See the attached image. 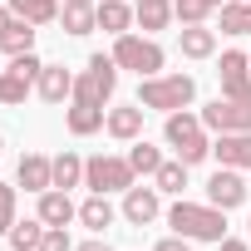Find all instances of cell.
Instances as JSON below:
<instances>
[{
	"mask_svg": "<svg viewBox=\"0 0 251 251\" xmlns=\"http://www.w3.org/2000/svg\"><path fill=\"white\" fill-rule=\"evenodd\" d=\"M163 133H168V143L177 148V158L192 168V163H202L207 153H212V143H207V133H202V113L192 118V113H168V123H163Z\"/></svg>",
	"mask_w": 251,
	"mask_h": 251,
	"instance_id": "cell-3",
	"label": "cell"
},
{
	"mask_svg": "<svg viewBox=\"0 0 251 251\" xmlns=\"http://www.w3.org/2000/svg\"><path fill=\"white\" fill-rule=\"evenodd\" d=\"M74 251H113V246H108V241H99V236H94V241H84V246H74Z\"/></svg>",
	"mask_w": 251,
	"mask_h": 251,
	"instance_id": "cell-35",
	"label": "cell"
},
{
	"mask_svg": "<svg viewBox=\"0 0 251 251\" xmlns=\"http://www.w3.org/2000/svg\"><path fill=\"white\" fill-rule=\"evenodd\" d=\"M177 45H182V54H187V59H207V54L217 50V35H212L207 25H182Z\"/></svg>",
	"mask_w": 251,
	"mask_h": 251,
	"instance_id": "cell-19",
	"label": "cell"
},
{
	"mask_svg": "<svg viewBox=\"0 0 251 251\" xmlns=\"http://www.w3.org/2000/svg\"><path fill=\"white\" fill-rule=\"evenodd\" d=\"M15 182H20L25 192H50V187H54V158H45V153H25L20 168H15Z\"/></svg>",
	"mask_w": 251,
	"mask_h": 251,
	"instance_id": "cell-11",
	"label": "cell"
},
{
	"mask_svg": "<svg viewBox=\"0 0 251 251\" xmlns=\"http://www.w3.org/2000/svg\"><path fill=\"white\" fill-rule=\"evenodd\" d=\"M40 251H74V241H69V231H64V226H45Z\"/></svg>",
	"mask_w": 251,
	"mask_h": 251,
	"instance_id": "cell-32",
	"label": "cell"
},
{
	"mask_svg": "<svg viewBox=\"0 0 251 251\" xmlns=\"http://www.w3.org/2000/svg\"><path fill=\"white\" fill-rule=\"evenodd\" d=\"M246 226H251V222H246Z\"/></svg>",
	"mask_w": 251,
	"mask_h": 251,
	"instance_id": "cell-40",
	"label": "cell"
},
{
	"mask_svg": "<svg viewBox=\"0 0 251 251\" xmlns=\"http://www.w3.org/2000/svg\"><path fill=\"white\" fill-rule=\"evenodd\" d=\"M0 50H5L10 59H15V54H30V50H35V25L15 15V25H10L5 35H0Z\"/></svg>",
	"mask_w": 251,
	"mask_h": 251,
	"instance_id": "cell-21",
	"label": "cell"
},
{
	"mask_svg": "<svg viewBox=\"0 0 251 251\" xmlns=\"http://www.w3.org/2000/svg\"><path fill=\"white\" fill-rule=\"evenodd\" d=\"M10 10L30 25H50V20H59V0H10Z\"/></svg>",
	"mask_w": 251,
	"mask_h": 251,
	"instance_id": "cell-23",
	"label": "cell"
},
{
	"mask_svg": "<svg viewBox=\"0 0 251 251\" xmlns=\"http://www.w3.org/2000/svg\"><path fill=\"white\" fill-rule=\"evenodd\" d=\"M10 25H15V10H10V5H5V10H0V35H5V30H10Z\"/></svg>",
	"mask_w": 251,
	"mask_h": 251,
	"instance_id": "cell-36",
	"label": "cell"
},
{
	"mask_svg": "<svg viewBox=\"0 0 251 251\" xmlns=\"http://www.w3.org/2000/svg\"><path fill=\"white\" fill-rule=\"evenodd\" d=\"M217 79H222V99H251V54L226 50L217 64Z\"/></svg>",
	"mask_w": 251,
	"mask_h": 251,
	"instance_id": "cell-9",
	"label": "cell"
},
{
	"mask_svg": "<svg viewBox=\"0 0 251 251\" xmlns=\"http://www.w3.org/2000/svg\"><path fill=\"white\" fill-rule=\"evenodd\" d=\"M113 59H118V69H133L138 79H153L163 69V45L148 35H113Z\"/></svg>",
	"mask_w": 251,
	"mask_h": 251,
	"instance_id": "cell-4",
	"label": "cell"
},
{
	"mask_svg": "<svg viewBox=\"0 0 251 251\" xmlns=\"http://www.w3.org/2000/svg\"><path fill=\"white\" fill-rule=\"evenodd\" d=\"M128 163H133V173H158V168H163V153H158L153 143L133 138V148H128Z\"/></svg>",
	"mask_w": 251,
	"mask_h": 251,
	"instance_id": "cell-30",
	"label": "cell"
},
{
	"mask_svg": "<svg viewBox=\"0 0 251 251\" xmlns=\"http://www.w3.org/2000/svg\"><path fill=\"white\" fill-rule=\"evenodd\" d=\"M222 30L226 35H251V0H226L222 5Z\"/></svg>",
	"mask_w": 251,
	"mask_h": 251,
	"instance_id": "cell-24",
	"label": "cell"
},
{
	"mask_svg": "<svg viewBox=\"0 0 251 251\" xmlns=\"http://www.w3.org/2000/svg\"><path fill=\"white\" fill-rule=\"evenodd\" d=\"M217 5H226V0H173V15H177L182 25H202Z\"/></svg>",
	"mask_w": 251,
	"mask_h": 251,
	"instance_id": "cell-27",
	"label": "cell"
},
{
	"mask_svg": "<svg viewBox=\"0 0 251 251\" xmlns=\"http://www.w3.org/2000/svg\"><path fill=\"white\" fill-rule=\"evenodd\" d=\"M40 241H45V222H40V217L10 226V246H15V251H40Z\"/></svg>",
	"mask_w": 251,
	"mask_h": 251,
	"instance_id": "cell-28",
	"label": "cell"
},
{
	"mask_svg": "<svg viewBox=\"0 0 251 251\" xmlns=\"http://www.w3.org/2000/svg\"><path fill=\"white\" fill-rule=\"evenodd\" d=\"M79 182H84V158H79V153H59V158H54V187L69 192V187H79Z\"/></svg>",
	"mask_w": 251,
	"mask_h": 251,
	"instance_id": "cell-26",
	"label": "cell"
},
{
	"mask_svg": "<svg viewBox=\"0 0 251 251\" xmlns=\"http://www.w3.org/2000/svg\"><path fill=\"white\" fill-rule=\"evenodd\" d=\"M103 123H108V113H103L99 103H74V108H69V133H74V138H89V133H99Z\"/></svg>",
	"mask_w": 251,
	"mask_h": 251,
	"instance_id": "cell-18",
	"label": "cell"
},
{
	"mask_svg": "<svg viewBox=\"0 0 251 251\" xmlns=\"http://www.w3.org/2000/svg\"><path fill=\"white\" fill-rule=\"evenodd\" d=\"M153 187H158V192H182V187H187V163H182V158H177V163H163V168L153 173Z\"/></svg>",
	"mask_w": 251,
	"mask_h": 251,
	"instance_id": "cell-29",
	"label": "cell"
},
{
	"mask_svg": "<svg viewBox=\"0 0 251 251\" xmlns=\"http://www.w3.org/2000/svg\"><path fill=\"white\" fill-rule=\"evenodd\" d=\"M133 20L143 25V35L163 30V25L173 20V0H138V5H133Z\"/></svg>",
	"mask_w": 251,
	"mask_h": 251,
	"instance_id": "cell-20",
	"label": "cell"
},
{
	"mask_svg": "<svg viewBox=\"0 0 251 251\" xmlns=\"http://www.w3.org/2000/svg\"><path fill=\"white\" fill-rule=\"evenodd\" d=\"M133 177H138L133 163L128 158H113V153H99V158L84 163V187H94V192H128Z\"/></svg>",
	"mask_w": 251,
	"mask_h": 251,
	"instance_id": "cell-6",
	"label": "cell"
},
{
	"mask_svg": "<svg viewBox=\"0 0 251 251\" xmlns=\"http://www.w3.org/2000/svg\"><path fill=\"white\" fill-rule=\"evenodd\" d=\"M217 251H246V241H231V236H222V241H217Z\"/></svg>",
	"mask_w": 251,
	"mask_h": 251,
	"instance_id": "cell-34",
	"label": "cell"
},
{
	"mask_svg": "<svg viewBox=\"0 0 251 251\" xmlns=\"http://www.w3.org/2000/svg\"><path fill=\"white\" fill-rule=\"evenodd\" d=\"M202 128H212V133H251V99H212L202 108Z\"/></svg>",
	"mask_w": 251,
	"mask_h": 251,
	"instance_id": "cell-7",
	"label": "cell"
},
{
	"mask_svg": "<svg viewBox=\"0 0 251 251\" xmlns=\"http://www.w3.org/2000/svg\"><path fill=\"white\" fill-rule=\"evenodd\" d=\"M10 226H15V187L0 182V231L10 236Z\"/></svg>",
	"mask_w": 251,
	"mask_h": 251,
	"instance_id": "cell-31",
	"label": "cell"
},
{
	"mask_svg": "<svg viewBox=\"0 0 251 251\" xmlns=\"http://www.w3.org/2000/svg\"><path fill=\"white\" fill-rule=\"evenodd\" d=\"M94 15H99V30H108V35H128V25H133V10L123 0H99Z\"/></svg>",
	"mask_w": 251,
	"mask_h": 251,
	"instance_id": "cell-17",
	"label": "cell"
},
{
	"mask_svg": "<svg viewBox=\"0 0 251 251\" xmlns=\"http://www.w3.org/2000/svg\"><path fill=\"white\" fill-rule=\"evenodd\" d=\"M207 202H212V207H222V212L241 207V202H246V182H241V168H217V173L207 177Z\"/></svg>",
	"mask_w": 251,
	"mask_h": 251,
	"instance_id": "cell-10",
	"label": "cell"
},
{
	"mask_svg": "<svg viewBox=\"0 0 251 251\" xmlns=\"http://www.w3.org/2000/svg\"><path fill=\"white\" fill-rule=\"evenodd\" d=\"M153 251H192V246H187V236H163Z\"/></svg>",
	"mask_w": 251,
	"mask_h": 251,
	"instance_id": "cell-33",
	"label": "cell"
},
{
	"mask_svg": "<svg viewBox=\"0 0 251 251\" xmlns=\"http://www.w3.org/2000/svg\"><path fill=\"white\" fill-rule=\"evenodd\" d=\"M192 94H197L192 74H153V79H143L138 103L143 108H158V113H177V108L192 103Z\"/></svg>",
	"mask_w": 251,
	"mask_h": 251,
	"instance_id": "cell-2",
	"label": "cell"
},
{
	"mask_svg": "<svg viewBox=\"0 0 251 251\" xmlns=\"http://www.w3.org/2000/svg\"><path fill=\"white\" fill-rule=\"evenodd\" d=\"M74 217H79V207L69 202V192H64V187L40 192V222H45V226H69Z\"/></svg>",
	"mask_w": 251,
	"mask_h": 251,
	"instance_id": "cell-14",
	"label": "cell"
},
{
	"mask_svg": "<svg viewBox=\"0 0 251 251\" xmlns=\"http://www.w3.org/2000/svg\"><path fill=\"white\" fill-rule=\"evenodd\" d=\"M79 222H84L89 231H103V226H113V207H108V192H94V197L79 207Z\"/></svg>",
	"mask_w": 251,
	"mask_h": 251,
	"instance_id": "cell-22",
	"label": "cell"
},
{
	"mask_svg": "<svg viewBox=\"0 0 251 251\" xmlns=\"http://www.w3.org/2000/svg\"><path fill=\"white\" fill-rule=\"evenodd\" d=\"M212 153L222 168H251V133H222L212 143Z\"/></svg>",
	"mask_w": 251,
	"mask_h": 251,
	"instance_id": "cell-15",
	"label": "cell"
},
{
	"mask_svg": "<svg viewBox=\"0 0 251 251\" xmlns=\"http://www.w3.org/2000/svg\"><path fill=\"white\" fill-rule=\"evenodd\" d=\"M168 226L177 231V236H187V241H222L226 236V212L222 207H202V202H173V212H168Z\"/></svg>",
	"mask_w": 251,
	"mask_h": 251,
	"instance_id": "cell-1",
	"label": "cell"
},
{
	"mask_svg": "<svg viewBox=\"0 0 251 251\" xmlns=\"http://www.w3.org/2000/svg\"><path fill=\"white\" fill-rule=\"evenodd\" d=\"M59 20H64V35H89V30H99L94 5H64V10H59Z\"/></svg>",
	"mask_w": 251,
	"mask_h": 251,
	"instance_id": "cell-25",
	"label": "cell"
},
{
	"mask_svg": "<svg viewBox=\"0 0 251 251\" xmlns=\"http://www.w3.org/2000/svg\"><path fill=\"white\" fill-rule=\"evenodd\" d=\"M143 103H133V108H108V123H103V128L118 138V143H133L138 133H143Z\"/></svg>",
	"mask_w": 251,
	"mask_h": 251,
	"instance_id": "cell-16",
	"label": "cell"
},
{
	"mask_svg": "<svg viewBox=\"0 0 251 251\" xmlns=\"http://www.w3.org/2000/svg\"><path fill=\"white\" fill-rule=\"evenodd\" d=\"M0 148H5V143H0Z\"/></svg>",
	"mask_w": 251,
	"mask_h": 251,
	"instance_id": "cell-39",
	"label": "cell"
},
{
	"mask_svg": "<svg viewBox=\"0 0 251 251\" xmlns=\"http://www.w3.org/2000/svg\"><path fill=\"white\" fill-rule=\"evenodd\" d=\"M0 103H5V99H0Z\"/></svg>",
	"mask_w": 251,
	"mask_h": 251,
	"instance_id": "cell-38",
	"label": "cell"
},
{
	"mask_svg": "<svg viewBox=\"0 0 251 251\" xmlns=\"http://www.w3.org/2000/svg\"><path fill=\"white\" fill-rule=\"evenodd\" d=\"M40 69H45V64L35 59V50H30V54H15V59H10V69L0 74V99H5L10 108H15V103H25V99H30V89L40 84Z\"/></svg>",
	"mask_w": 251,
	"mask_h": 251,
	"instance_id": "cell-8",
	"label": "cell"
},
{
	"mask_svg": "<svg viewBox=\"0 0 251 251\" xmlns=\"http://www.w3.org/2000/svg\"><path fill=\"white\" fill-rule=\"evenodd\" d=\"M35 89H40V99H45V103H64V99H74V74H69L64 64H45Z\"/></svg>",
	"mask_w": 251,
	"mask_h": 251,
	"instance_id": "cell-13",
	"label": "cell"
},
{
	"mask_svg": "<svg viewBox=\"0 0 251 251\" xmlns=\"http://www.w3.org/2000/svg\"><path fill=\"white\" fill-rule=\"evenodd\" d=\"M64 5H99V0H64Z\"/></svg>",
	"mask_w": 251,
	"mask_h": 251,
	"instance_id": "cell-37",
	"label": "cell"
},
{
	"mask_svg": "<svg viewBox=\"0 0 251 251\" xmlns=\"http://www.w3.org/2000/svg\"><path fill=\"white\" fill-rule=\"evenodd\" d=\"M118 89V59L113 54H94L89 69L74 79V103H108V94Z\"/></svg>",
	"mask_w": 251,
	"mask_h": 251,
	"instance_id": "cell-5",
	"label": "cell"
},
{
	"mask_svg": "<svg viewBox=\"0 0 251 251\" xmlns=\"http://www.w3.org/2000/svg\"><path fill=\"white\" fill-rule=\"evenodd\" d=\"M158 212H163V202H158V187H128V192H123V217H128L133 226H148V222H158Z\"/></svg>",
	"mask_w": 251,
	"mask_h": 251,
	"instance_id": "cell-12",
	"label": "cell"
}]
</instances>
